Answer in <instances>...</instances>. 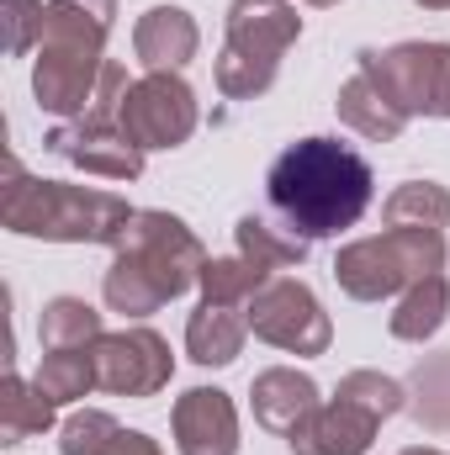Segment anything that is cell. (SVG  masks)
<instances>
[{"instance_id": "obj_1", "label": "cell", "mask_w": 450, "mask_h": 455, "mask_svg": "<svg viewBox=\"0 0 450 455\" xmlns=\"http://www.w3.org/2000/svg\"><path fill=\"white\" fill-rule=\"evenodd\" d=\"M265 191H270L276 218L313 243V238H334L366 218V207L376 196V175L350 143L302 138L270 164Z\"/></svg>"}, {"instance_id": "obj_2", "label": "cell", "mask_w": 450, "mask_h": 455, "mask_svg": "<svg viewBox=\"0 0 450 455\" xmlns=\"http://www.w3.org/2000/svg\"><path fill=\"white\" fill-rule=\"evenodd\" d=\"M0 218H5L11 233H32V238L117 243L133 207L112 191H85V186H64V180H27L21 164L11 159V186H5Z\"/></svg>"}, {"instance_id": "obj_3", "label": "cell", "mask_w": 450, "mask_h": 455, "mask_svg": "<svg viewBox=\"0 0 450 455\" xmlns=\"http://www.w3.org/2000/svg\"><path fill=\"white\" fill-rule=\"evenodd\" d=\"M446 265V233L435 228H387L382 238H355L334 254L339 286L355 302H382Z\"/></svg>"}, {"instance_id": "obj_4", "label": "cell", "mask_w": 450, "mask_h": 455, "mask_svg": "<svg viewBox=\"0 0 450 455\" xmlns=\"http://www.w3.org/2000/svg\"><path fill=\"white\" fill-rule=\"evenodd\" d=\"M297 32H302V16L286 0H233V11H228V48L218 59L223 96L244 101V96L270 91L276 64L297 43Z\"/></svg>"}, {"instance_id": "obj_5", "label": "cell", "mask_w": 450, "mask_h": 455, "mask_svg": "<svg viewBox=\"0 0 450 455\" xmlns=\"http://www.w3.org/2000/svg\"><path fill=\"white\" fill-rule=\"evenodd\" d=\"M360 75L403 116H446L450 101L446 43H398L387 53H360Z\"/></svg>"}, {"instance_id": "obj_6", "label": "cell", "mask_w": 450, "mask_h": 455, "mask_svg": "<svg viewBox=\"0 0 450 455\" xmlns=\"http://www.w3.org/2000/svg\"><path fill=\"white\" fill-rule=\"evenodd\" d=\"M117 249L133 254L165 286V297H181L191 281H202V265H207L197 233L181 218H170V212H133L127 228L117 233Z\"/></svg>"}, {"instance_id": "obj_7", "label": "cell", "mask_w": 450, "mask_h": 455, "mask_svg": "<svg viewBox=\"0 0 450 455\" xmlns=\"http://www.w3.org/2000/svg\"><path fill=\"white\" fill-rule=\"evenodd\" d=\"M249 329L276 349L292 355H324L329 349V313L318 307V297L292 281V275H270L254 302H249Z\"/></svg>"}, {"instance_id": "obj_8", "label": "cell", "mask_w": 450, "mask_h": 455, "mask_svg": "<svg viewBox=\"0 0 450 455\" xmlns=\"http://www.w3.org/2000/svg\"><path fill=\"white\" fill-rule=\"evenodd\" d=\"M117 127L138 148H175L197 132V96L181 75H149L122 96Z\"/></svg>"}, {"instance_id": "obj_9", "label": "cell", "mask_w": 450, "mask_h": 455, "mask_svg": "<svg viewBox=\"0 0 450 455\" xmlns=\"http://www.w3.org/2000/svg\"><path fill=\"white\" fill-rule=\"evenodd\" d=\"M170 344L154 329H127V334H101L96 339V381L107 392L127 397H154L170 381Z\"/></svg>"}, {"instance_id": "obj_10", "label": "cell", "mask_w": 450, "mask_h": 455, "mask_svg": "<svg viewBox=\"0 0 450 455\" xmlns=\"http://www.w3.org/2000/svg\"><path fill=\"white\" fill-rule=\"evenodd\" d=\"M101 69L107 59L96 48H69V43H43V59H37V75H32V91L48 112H91L96 101V85H101Z\"/></svg>"}, {"instance_id": "obj_11", "label": "cell", "mask_w": 450, "mask_h": 455, "mask_svg": "<svg viewBox=\"0 0 450 455\" xmlns=\"http://www.w3.org/2000/svg\"><path fill=\"white\" fill-rule=\"evenodd\" d=\"M53 154L75 159L91 175H112V180H133L143 170V148L117 127V122H80V127H59L48 138Z\"/></svg>"}, {"instance_id": "obj_12", "label": "cell", "mask_w": 450, "mask_h": 455, "mask_svg": "<svg viewBox=\"0 0 450 455\" xmlns=\"http://www.w3.org/2000/svg\"><path fill=\"white\" fill-rule=\"evenodd\" d=\"M175 451L181 455H233L238 451V419L218 387H191L175 403Z\"/></svg>"}, {"instance_id": "obj_13", "label": "cell", "mask_w": 450, "mask_h": 455, "mask_svg": "<svg viewBox=\"0 0 450 455\" xmlns=\"http://www.w3.org/2000/svg\"><path fill=\"white\" fill-rule=\"evenodd\" d=\"M376 424L382 419H371L366 408H355V403H344L334 397L329 408L318 403L286 440H292V451L297 455H366L371 451V440H376Z\"/></svg>"}, {"instance_id": "obj_14", "label": "cell", "mask_w": 450, "mask_h": 455, "mask_svg": "<svg viewBox=\"0 0 450 455\" xmlns=\"http://www.w3.org/2000/svg\"><path fill=\"white\" fill-rule=\"evenodd\" d=\"M197 43H202V32H197V21H191L181 5H154V11L138 21V32H133V48H138V59H143L154 75H175V69L197 53Z\"/></svg>"}, {"instance_id": "obj_15", "label": "cell", "mask_w": 450, "mask_h": 455, "mask_svg": "<svg viewBox=\"0 0 450 455\" xmlns=\"http://www.w3.org/2000/svg\"><path fill=\"white\" fill-rule=\"evenodd\" d=\"M318 408V387L302 376V371H260L254 376V419L270 429V435H292L308 413Z\"/></svg>"}, {"instance_id": "obj_16", "label": "cell", "mask_w": 450, "mask_h": 455, "mask_svg": "<svg viewBox=\"0 0 450 455\" xmlns=\"http://www.w3.org/2000/svg\"><path fill=\"white\" fill-rule=\"evenodd\" d=\"M244 334H249V318H238L233 307H218V302H202L186 323V355L197 365H228L238 360Z\"/></svg>"}, {"instance_id": "obj_17", "label": "cell", "mask_w": 450, "mask_h": 455, "mask_svg": "<svg viewBox=\"0 0 450 455\" xmlns=\"http://www.w3.org/2000/svg\"><path fill=\"white\" fill-rule=\"evenodd\" d=\"M117 16V0H48L43 43H69V48H96L107 43Z\"/></svg>"}, {"instance_id": "obj_18", "label": "cell", "mask_w": 450, "mask_h": 455, "mask_svg": "<svg viewBox=\"0 0 450 455\" xmlns=\"http://www.w3.org/2000/svg\"><path fill=\"white\" fill-rule=\"evenodd\" d=\"M450 313V286L446 275L435 270V275H424V281H414L408 291H403V302H398V313H392V334L408 344H424L440 334V323H446Z\"/></svg>"}, {"instance_id": "obj_19", "label": "cell", "mask_w": 450, "mask_h": 455, "mask_svg": "<svg viewBox=\"0 0 450 455\" xmlns=\"http://www.w3.org/2000/svg\"><path fill=\"white\" fill-rule=\"evenodd\" d=\"M339 116H344L360 138H371V143H392V138L408 127V116L398 112L366 75H355V80L339 91Z\"/></svg>"}, {"instance_id": "obj_20", "label": "cell", "mask_w": 450, "mask_h": 455, "mask_svg": "<svg viewBox=\"0 0 450 455\" xmlns=\"http://www.w3.org/2000/svg\"><path fill=\"white\" fill-rule=\"evenodd\" d=\"M238 254L254 259L265 275H276V270H286V265H302L308 238L292 233L286 223H270V218H244V223H238Z\"/></svg>"}, {"instance_id": "obj_21", "label": "cell", "mask_w": 450, "mask_h": 455, "mask_svg": "<svg viewBox=\"0 0 450 455\" xmlns=\"http://www.w3.org/2000/svg\"><path fill=\"white\" fill-rule=\"evenodd\" d=\"M37 339H43V349H91L101 339V313L85 307L80 297H59V302L43 307Z\"/></svg>"}, {"instance_id": "obj_22", "label": "cell", "mask_w": 450, "mask_h": 455, "mask_svg": "<svg viewBox=\"0 0 450 455\" xmlns=\"http://www.w3.org/2000/svg\"><path fill=\"white\" fill-rule=\"evenodd\" d=\"M37 387H43L53 403H75V397H85L91 387H101V381H96V344H91V349H48L43 365H37Z\"/></svg>"}, {"instance_id": "obj_23", "label": "cell", "mask_w": 450, "mask_h": 455, "mask_svg": "<svg viewBox=\"0 0 450 455\" xmlns=\"http://www.w3.org/2000/svg\"><path fill=\"white\" fill-rule=\"evenodd\" d=\"M450 223V191L435 180H408L387 196V228H440Z\"/></svg>"}, {"instance_id": "obj_24", "label": "cell", "mask_w": 450, "mask_h": 455, "mask_svg": "<svg viewBox=\"0 0 450 455\" xmlns=\"http://www.w3.org/2000/svg\"><path fill=\"white\" fill-rule=\"evenodd\" d=\"M107 302H112L117 313H127V318H143V313L165 307L170 297H165V286L133 254H117V265L107 270Z\"/></svg>"}, {"instance_id": "obj_25", "label": "cell", "mask_w": 450, "mask_h": 455, "mask_svg": "<svg viewBox=\"0 0 450 455\" xmlns=\"http://www.w3.org/2000/svg\"><path fill=\"white\" fill-rule=\"evenodd\" d=\"M414 419L430 435H450V349L414 371Z\"/></svg>"}, {"instance_id": "obj_26", "label": "cell", "mask_w": 450, "mask_h": 455, "mask_svg": "<svg viewBox=\"0 0 450 455\" xmlns=\"http://www.w3.org/2000/svg\"><path fill=\"white\" fill-rule=\"evenodd\" d=\"M270 275L254 265V259H207L202 265V291H207V302H218V307H238V302H254V291L265 286Z\"/></svg>"}, {"instance_id": "obj_27", "label": "cell", "mask_w": 450, "mask_h": 455, "mask_svg": "<svg viewBox=\"0 0 450 455\" xmlns=\"http://www.w3.org/2000/svg\"><path fill=\"white\" fill-rule=\"evenodd\" d=\"M48 424H53V397H48L37 381L27 387V381L11 376V381H5V424H0V429H5V445H21L27 435H37V429H48Z\"/></svg>"}, {"instance_id": "obj_28", "label": "cell", "mask_w": 450, "mask_h": 455, "mask_svg": "<svg viewBox=\"0 0 450 455\" xmlns=\"http://www.w3.org/2000/svg\"><path fill=\"white\" fill-rule=\"evenodd\" d=\"M339 397L355 403V408H366L371 419H392L403 408V387L392 376H382V371H350L339 381Z\"/></svg>"}, {"instance_id": "obj_29", "label": "cell", "mask_w": 450, "mask_h": 455, "mask_svg": "<svg viewBox=\"0 0 450 455\" xmlns=\"http://www.w3.org/2000/svg\"><path fill=\"white\" fill-rule=\"evenodd\" d=\"M117 419L112 413H101V408H85V413H75L69 424H64V440H59V451L64 455H107L117 445Z\"/></svg>"}, {"instance_id": "obj_30", "label": "cell", "mask_w": 450, "mask_h": 455, "mask_svg": "<svg viewBox=\"0 0 450 455\" xmlns=\"http://www.w3.org/2000/svg\"><path fill=\"white\" fill-rule=\"evenodd\" d=\"M5 21H11V32H5V48H11V53H27L32 32L43 37L48 5H43V0H5Z\"/></svg>"}, {"instance_id": "obj_31", "label": "cell", "mask_w": 450, "mask_h": 455, "mask_svg": "<svg viewBox=\"0 0 450 455\" xmlns=\"http://www.w3.org/2000/svg\"><path fill=\"white\" fill-rule=\"evenodd\" d=\"M107 455H159V445L149 435H117V445Z\"/></svg>"}, {"instance_id": "obj_32", "label": "cell", "mask_w": 450, "mask_h": 455, "mask_svg": "<svg viewBox=\"0 0 450 455\" xmlns=\"http://www.w3.org/2000/svg\"><path fill=\"white\" fill-rule=\"evenodd\" d=\"M419 5H430V11H446L450 0H419Z\"/></svg>"}, {"instance_id": "obj_33", "label": "cell", "mask_w": 450, "mask_h": 455, "mask_svg": "<svg viewBox=\"0 0 450 455\" xmlns=\"http://www.w3.org/2000/svg\"><path fill=\"white\" fill-rule=\"evenodd\" d=\"M403 455H440V451H430V445H414V451H403Z\"/></svg>"}, {"instance_id": "obj_34", "label": "cell", "mask_w": 450, "mask_h": 455, "mask_svg": "<svg viewBox=\"0 0 450 455\" xmlns=\"http://www.w3.org/2000/svg\"><path fill=\"white\" fill-rule=\"evenodd\" d=\"M308 5H334V0H308Z\"/></svg>"}, {"instance_id": "obj_35", "label": "cell", "mask_w": 450, "mask_h": 455, "mask_svg": "<svg viewBox=\"0 0 450 455\" xmlns=\"http://www.w3.org/2000/svg\"><path fill=\"white\" fill-rule=\"evenodd\" d=\"M446 116H450V101H446Z\"/></svg>"}]
</instances>
